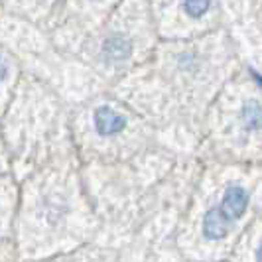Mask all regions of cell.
<instances>
[{
	"label": "cell",
	"mask_w": 262,
	"mask_h": 262,
	"mask_svg": "<svg viewBox=\"0 0 262 262\" xmlns=\"http://www.w3.org/2000/svg\"><path fill=\"white\" fill-rule=\"evenodd\" d=\"M130 41L120 36H113L103 43V55L108 61H124L130 57Z\"/></svg>",
	"instance_id": "obj_4"
},
{
	"label": "cell",
	"mask_w": 262,
	"mask_h": 262,
	"mask_svg": "<svg viewBox=\"0 0 262 262\" xmlns=\"http://www.w3.org/2000/svg\"><path fill=\"white\" fill-rule=\"evenodd\" d=\"M249 207V193L241 187V185H231L227 187L221 201V211L229 219H238L245 215V211Z\"/></svg>",
	"instance_id": "obj_2"
},
{
	"label": "cell",
	"mask_w": 262,
	"mask_h": 262,
	"mask_svg": "<svg viewBox=\"0 0 262 262\" xmlns=\"http://www.w3.org/2000/svg\"><path fill=\"white\" fill-rule=\"evenodd\" d=\"M95 128L101 136H115L126 128V118L120 117L111 106H99L95 111Z\"/></svg>",
	"instance_id": "obj_1"
},
{
	"label": "cell",
	"mask_w": 262,
	"mask_h": 262,
	"mask_svg": "<svg viewBox=\"0 0 262 262\" xmlns=\"http://www.w3.org/2000/svg\"><path fill=\"white\" fill-rule=\"evenodd\" d=\"M256 258L262 260V243H260V247H258V252H256Z\"/></svg>",
	"instance_id": "obj_8"
},
{
	"label": "cell",
	"mask_w": 262,
	"mask_h": 262,
	"mask_svg": "<svg viewBox=\"0 0 262 262\" xmlns=\"http://www.w3.org/2000/svg\"><path fill=\"white\" fill-rule=\"evenodd\" d=\"M211 0H184V10L189 18H201L209 10Z\"/></svg>",
	"instance_id": "obj_6"
},
{
	"label": "cell",
	"mask_w": 262,
	"mask_h": 262,
	"mask_svg": "<svg viewBox=\"0 0 262 262\" xmlns=\"http://www.w3.org/2000/svg\"><path fill=\"white\" fill-rule=\"evenodd\" d=\"M6 71H8V69H6V63L0 59V81L6 77Z\"/></svg>",
	"instance_id": "obj_7"
},
{
	"label": "cell",
	"mask_w": 262,
	"mask_h": 262,
	"mask_svg": "<svg viewBox=\"0 0 262 262\" xmlns=\"http://www.w3.org/2000/svg\"><path fill=\"white\" fill-rule=\"evenodd\" d=\"M243 120L247 128H262V105L256 99H249L243 106Z\"/></svg>",
	"instance_id": "obj_5"
},
{
	"label": "cell",
	"mask_w": 262,
	"mask_h": 262,
	"mask_svg": "<svg viewBox=\"0 0 262 262\" xmlns=\"http://www.w3.org/2000/svg\"><path fill=\"white\" fill-rule=\"evenodd\" d=\"M229 221L231 219L221 211V207L219 209H209L203 217V236L207 241L225 238L229 233Z\"/></svg>",
	"instance_id": "obj_3"
}]
</instances>
